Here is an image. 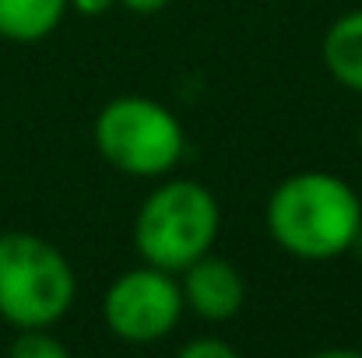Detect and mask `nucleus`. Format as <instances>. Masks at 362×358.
Instances as JSON below:
<instances>
[{
	"mask_svg": "<svg viewBox=\"0 0 362 358\" xmlns=\"http://www.w3.org/2000/svg\"><path fill=\"white\" fill-rule=\"evenodd\" d=\"M264 225L274 246L296 260H338L352 253L359 236L362 201L349 179L324 169H303L267 193Z\"/></svg>",
	"mask_w": 362,
	"mask_h": 358,
	"instance_id": "f257e3e1",
	"label": "nucleus"
},
{
	"mask_svg": "<svg viewBox=\"0 0 362 358\" xmlns=\"http://www.w3.org/2000/svg\"><path fill=\"white\" fill-rule=\"evenodd\" d=\"M222 232V204L201 179H158L134 218V249L141 263L183 274L208 256Z\"/></svg>",
	"mask_w": 362,
	"mask_h": 358,
	"instance_id": "f03ea898",
	"label": "nucleus"
},
{
	"mask_svg": "<svg viewBox=\"0 0 362 358\" xmlns=\"http://www.w3.org/2000/svg\"><path fill=\"white\" fill-rule=\"evenodd\" d=\"M78 299L64 249L21 229L0 232V320L14 330H53Z\"/></svg>",
	"mask_w": 362,
	"mask_h": 358,
	"instance_id": "7ed1b4c3",
	"label": "nucleus"
},
{
	"mask_svg": "<svg viewBox=\"0 0 362 358\" xmlns=\"http://www.w3.org/2000/svg\"><path fill=\"white\" fill-rule=\"evenodd\" d=\"M99 158L130 179H165L187 155L180 117L148 95H117L92 123Z\"/></svg>",
	"mask_w": 362,
	"mask_h": 358,
	"instance_id": "20e7f679",
	"label": "nucleus"
},
{
	"mask_svg": "<svg viewBox=\"0 0 362 358\" xmlns=\"http://www.w3.org/2000/svg\"><path fill=\"white\" fill-rule=\"evenodd\" d=\"M183 313L187 306L180 278L151 263L117 274L103 295V320L110 334L127 345H155L169 338L180 327Z\"/></svg>",
	"mask_w": 362,
	"mask_h": 358,
	"instance_id": "39448f33",
	"label": "nucleus"
},
{
	"mask_svg": "<svg viewBox=\"0 0 362 358\" xmlns=\"http://www.w3.org/2000/svg\"><path fill=\"white\" fill-rule=\"evenodd\" d=\"M180 278V292H183V306L201 316L204 323H229L236 320L246 306V278L243 270L218 256L215 249L208 256H201L197 263H190Z\"/></svg>",
	"mask_w": 362,
	"mask_h": 358,
	"instance_id": "423d86ee",
	"label": "nucleus"
},
{
	"mask_svg": "<svg viewBox=\"0 0 362 358\" xmlns=\"http://www.w3.org/2000/svg\"><path fill=\"white\" fill-rule=\"evenodd\" d=\"M320 60L345 92L362 95V7L338 14L327 25L320 42Z\"/></svg>",
	"mask_w": 362,
	"mask_h": 358,
	"instance_id": "0eeeda50",
	"label": "nucleus"
},
{
	"mask_svg": "<svg viewBox=\"0 0 362 358\" xmlns=\"http://www.w3.org/2000/svg\"><path fill=\"white\" fill-rule=\"evenodd\" d=\"M71 0H0V39L28 46L49 39L67 18Z\"/></svg>",
	"mask_w": 362,
	"mask_h": 358,
	"instance_id": "6e6552de",
	"label": "nucleus"
},
{
	"mask_svg": "<svg viewBox=\"0 0 362 358\" xmlns=\"http://www.w3.org/2000/svg\"><path fill=\"white\" fill-rule=\"evenodd\" d=\"M7 358H74V355L53 330H18V338L7 348Z\"/></svg>",
	"mask_w": 362,
	"mask_h": 358,
	"instance_id": "1a4fd4ad",
	"label": "nucleus"
},
{
	"mask_svg": "<svg viewBox=\"0 0 362 358\" xmlns=\"http://www.w3.org/2000/svg\"><path fill=\"white\" fill-rule=\"evenodd\" d=\"M176 358H243L229 341L222 338H194L190 345H183Z\"/></svg>",
	"mask_w": 362,
	"mask_h": 358,
	"instance_id": "9d476101",
	"label": "nucleus"
},
{
	"mask_svg": "<svg viewBox=\"0 0 362 358\" xmlns=\"http://www.w3.org/2000/svg\"><path fill=\"white\" fill-rule=\"evenodd\" d=\"M117 7V0H71V11L81 18H103Z\"/></svg>",
	"mask_w": 362,
	"mask_h": 358,
	"instance_id": "9b49d317",
	"label": "nucleus"
},
{
	"mask_svg": "<svg viewBox=\"0 0 362 358\" xmlns=\"http://www.w3.org/2000/svg\"><path fill=\"white\" fill-rule=\"evenodd\" d=\"M117 7L130 11V14H158V11L173 7V0H117Z\"/></svg>",
	"mask_w": 362,
	"mask_h": 358,
	"instance_id": "f8f14e48",
	"label": "nucleus"
},
{
	"mask_svg": "<svg viewBox=\"0 0 362 358\" xmlns=\"http://www.w3.org/2000/svg\"><path fill=\"white\" fill-rule=\"evenodd\" d=\"M310 358H362V352H356V348H324Z\"/></svg>",
	"mask_w": 362,
	"mask_h": 358,
	"instance_id": "ddd939ff",
	"label": "nucleus"
},
{
	"mask_svg": "<svg viewBox=\"0 0 362 358\" xmlns=\"http://www.w3.org/2000/svg\"><path fill=\"white\" fill-rule=\"evenodd\" d=\"M352 253L362 260V229H359V236H356V242H352Z\"/></svg>",
	"mask_w": 362,
	"mask_h": 358,
	"instance_id": "4468645a",
	"label": "nucleus"
},
{
	"mask_svg": "<svg viewBox=\"0 0 362 358\" xmlns=\"http://www.w3.org/2000/svg\"><path fill=\"white\" fill-rule=\"evenodd\" d=\"M359 148H362V117H359Z\"/></svg>",
	"mask_w": 362,
	"mask_h": 358,
	"instance_id": "2eb2a0df",
	"label": "nucleus"
}]
</instances>
